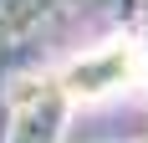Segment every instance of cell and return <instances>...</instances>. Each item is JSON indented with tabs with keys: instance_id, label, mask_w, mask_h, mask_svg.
Masks as SVG:
<instances>
[{
	"instance_id": "6da1fadb",
	"label": "cell",
	"mask_w": 148,
	"mask_h": 143,
	"mask_svg": "<svg viewBox=\"0 0 148 143\" xmlns=\"http://www.w3.org/2000/svg\"><path fill=\"white\" fill-rule=\"evenodd\" d=\"M82 77H92L87 87H77V92H87V97H97V92H118V87H128V82L143 77V51L128 46V41H118V46H107V51L87 56L82 67L72 72V82H82Z\"/></svg>"
}]
</instances>
